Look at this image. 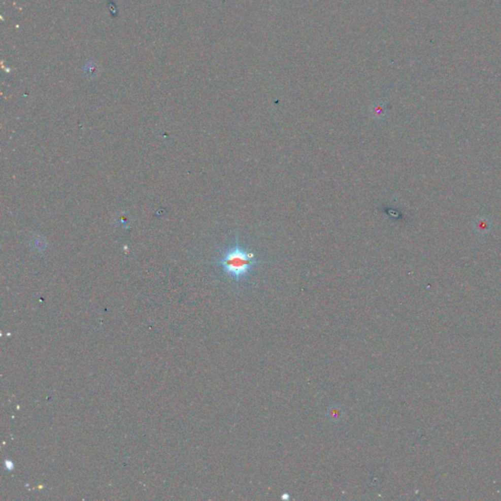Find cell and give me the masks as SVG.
I'll list each match as a JSON object with an SVG mask.
<instances>
[{
	"mask_svg": "<svg viewBox=\"0 0 501 501\" xmlns=\"http://www.w3.org/2000/svg\"><path fill=\"white\" fill-rule=\"evenodd\" d=\"M262 262L255 253L240 244L238 235L234 244L224 248L215 264L219 265L224 275L233 282L240 284L246 282L254 273L257 265Z\"/></svg>",
	"mask_w": 501,
	"mask_h": 501,
	"instance_id": "obj_1",
	"label": "cell"
},
{
	"mask_svg": "<svg viewBox=\"0 0 501 501\" xmlns=\"http://www.w3.org/2000/svg\"><path fill=\"white\" fill-rule=\"evenodd\" d=\"M491 222L488 217L485 216L477 217L473 221V229L475 233L481 237L486 236L491 230Z\"/></svg>",
	"mask_w": 501,
	"mask_h": 501,
	"instance_id": "obj_2",
	"label": "cell"
},
{
	"mask_svg": "<svg viewBox=\"0 0 501 501\" xmlns=\"http://www.w3.org/2000/svg\"><path fill=\"white\" fill-rule=\"evenodd\" d=\"M328 416L331 418L332 421H337L342 417L341 410L337 407H332V408H330V410L328 412Z\"/></svg>",
	"mask_w": 501,
	"mask_h": 501,
	"instance_id": "obj_3",
	"label": "cell"
}]
</instances>
